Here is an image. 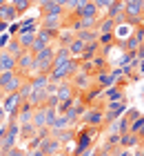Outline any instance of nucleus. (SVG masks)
Returning a JSON list of instances; mask_svg holds the SVG:
<instances>
[{
  "instance_id": "1",
  "label": "nucleus",
  "mask_w": 144,
  "mask_h": 156,
  "mask_svg": "<svg viewBox=\"0 0 144 156\" xmlns=\"http://www.w3.org/2000/svg\"><path fill=\"white\" fill-rule=\"evenodd\" d=\"M100 132H102V127H89V125H82V129H78V134H75V150L71 152V156H80L84 150L93 147L95 138L100 136Z\"/></svg>"
},
{
  "instance_id": "2",
  "label": "nucleus",
  "mask_w": 144,
  "mask_h": 156,
  "mask_svg": "<svg viewBox=\"0 0 144 156\" xmlns=\"http://www.w3.org/2000/svg\"><path fill=\"white\" fill-rule=\"evenodd\" d=\"M78 72H80V58H69L67 62L53 67L49 72V83H62V80H71Z\"/></svg>"
},
{
  "instance_id": "3",
  "label": "nucleus",
  "mask_w": 144,
  "mask_h": 156,
  "mask_svg": "<svg viewBox=\"0 0 144 156\" xmlns=\"http://www.w3.org/2000/svg\"><path fill=\"white\" fill-rule=\"evenodd\" d=\"M80 125H89V127H104V103L95 101V105L86 107V112L80 116Z\"/></svg>"
},
{
  "instance_id": "4",
  "label": "nucleus",
  "mask_w": 144,
  "mask_h": 156,
  "mask_svg": "<svg viewBox=\"0 0 144 156\" xmlns=\"http://www.w3.org/2000/svg\"><path fill=\"white\" fill-rule=\"evenodd\" d=\"M0 105H2V109H5V114H7L9 120H18V109H20V105H22V96H20L18 91H13V94H2Z\"/></svg>"
},
{
  "instance_id": "5",
  "label": "nucleus",
  "mask_w": 144,
  "mask_h": 156,
  "mask_svg": "<svg viewBox=\"0 0 144 156\" xmlns=\"http://www.w3.org/2000/svg\"><path fill=\"white\" fill-rule=\"evenodd\" d=\"M25 78L18 72H0V91L2 94H13V91L20 89Z\"/></svg>"
},
{
  "instance_id": "6",
  "label": "nucleus",
  "mask_w": 144,
  "mask_h": 156,
  "mask_svg": "<svg viewBox=\"0 0 144 156\" xmlns=\"http://www.w3.org/2000/svg\"><path fill=\"white\" fill-rule=\"evenodd\" d=\"M129 109V96L122 98V101H113V103H104V125L111 123V120L120 118L124 112Z\"/></svg>"
},
{
  "instance_id": "7",
  "label": "nucleus",
  "mask_w": 144,
  "mask_h": 156,
  "mask_svg": "<svg viewBox=\"0 0 144 156\" xmlns=\"http://www.w3.org/2000/svg\"><path fill=\"white\" fill-rule=\"evenodd\" d=\"M69 83L73 85V89L78 91V96H80L82 91H86V89H89L91 85H93V76H89V74H84V72H78V74H75L73 78H71Z\"/></svg>"
},
{
  "instance_id": "8",
  "label": "nucleus",
  "mask_w": 144,
  "mask_h": 156,
  "mask_svg": "<svg viewBox=\"0 0 144 156\" xmlns=\"http://www.w3.org/2000/svg\"><path fill=\"white\" fill-rule=\"evenodd\" d=\"M129 125H131V123H129V118L122 114L120 118H115V120H111V123L104 125V127H106L104 134H120V136H122V134L129 132Z\"/></svg>"
},
{
  "instance_id": "9",
  "label": "nucleus",
  "mask_w": 144,
  "mask_h": 156,
  "mask_svg": "<svg viewBox=\"0 0 144 156\" xmlns=\"http://www.w3.org/2000/svg\"><path fill=\"white\" fill-rule=\"evenodd\" d=\"M40 150L45 152V156H55V154H60V152L64 150V145L60 143V138H55V136H47V138L40 143Z\"/></svg>"
},
{
  "instance_id": "10",
  "label": "nucleus",
  "mask_w": 144,
  "mask_h": 156,
  "mask_svg": "<svg viewBox=\"0 0 144 156\" xmlns=\"http://www.w3.org/2000/svg\"><path fill=\"white\" fill-rule=\"evenodd\" d=\"M38 23L42 29H51V31H60L64 16H38Z\"/></svg>"
},
{
  "instance_id": "11",
  "label": "nucleus",
  "mask_w": 144,
  "mask_h": 156,
  "mask_svg": "<svg viewBox=\"0 0 144 156\" xmlns=\"http://www.w3.org/2000/svg\"><path fill=\"white\" fill-rule=\"evenodd\" d=\"M122 98H126V94H124V87H120L118 83L111 85V87H106V89H102V101H104V103L122 101Z\"/></svg>"
},
{
  "instance_id": "12",
  "label": "nucleus",
  "mask_w": 144,
  "mask_h": 156,
  "mask_svg": "<svg viewBox=\"0 0 144 156\" xmlns=\"http://www.w3.org/2000/svg\"><path fill=\"white\" fill-rule=\"evenodd\" d=\"M73 16H75V18H100V11H98V7L93 5L91 0H86L84 5H80V7L73 11Z\"/></svg>"
},
{
  "instance_id": "13",
  "label": "nucleus",
  "mask_w": 144,
  "mask_h": 156,
  "mask_svg": "<svg viewBox=\"0 0 144 156\" xmlns=\"http://www.w3.org/2000/svg\"><path fill=\"white\" fill-rule=\"evenodd\" d=\"M55 96L60 98V101H67V98H78V91L73 89V85H71L69 80H62V83H58Z\"/></svg>"
},
{
  "instance_id": "14",
  "label": "nucleus",
  "mask_w": 144,
  "mask_h": 156,
  "mask_svg": "<svg viewBox=\"0 0 144 156\" xmlns=\"http://www.w3.org/2000/svg\"><path fill=\"white\" fill-rule=\"evenodd\" d=\"M0 72H16V56L0 49Z\"/></svg>"
},
{
  "instance_id": "15",
  "label": "nucleus",
  "mask_w": 144,
  "mask_h": 156,
  "mask_svg": "<svg viewBox=\"0 0 144 156\" xmlns=\"http://www.w3.org/2000/svg\"><path fill=\"white\" fill-rule=\"evenodd\" d=\"M18 18H20V13L16 11V7H13L11 2L0 5V20H5V23H16Z\"/></svg>"
},
{
  "instance_id": "16",
  "label": "nucleus",
  "mask_w": 144,
  "mask_h": 156,
  "mask_svg": "<svg viewBox=\"0 0 144 156\" xmlns=\"http://www.w3.org/2000/svg\"><path fill=\"white\" fill-rule=\"evenodd\" d=\"M38 9H40V16H67V11H64L62 7L55 2V0L42 5V7H38Z\"/></svg>"
},
{
  "instance_id": "17",
  "label": "nucleus",
  "mask_w": 144,
  "mask_h": 156,
  "mask_svg": "<svg viewBox=\"0 0 144 156\" xmlns=\"http://www.w3.org/2000/svg\"><path fill=\"white\" fill-rule=\"evenodd\" d=\"M140 145H142V138L131 134V132H126V134L120 136V147H124V150H135V147H140Z\"/></svg>"
},
{
  "instance_id": "18",
  "label": "nucleus",
  "mask_w": 144,
  "mask_h": 156,
  "mask_svg": "<svg viewBox=\"0 0 144 156\" xmlns=\"http://www.w3.org/2000/svg\"><path fill=\"white\" fill-rule=\"evenodd\" d=\"M31 120H33V107L27 101H22V105L18 109V123L25 125V123H31Z\"/></svg>"
},
{
  "instance_id": "19",
  "label": "nucleus",
  "mask_w": 144,
  "mask_h": 156,
  "mask_svg": "<svg viewBox=\"0 0 144 156\" xmlns=\"http://www.w3.org/2000/svg\"><path fill=\"white\" fill-rule=\"evenodd\" d=\"M93 83H95L100 89H106V87H111V85H115V80L111 78L109 72H95L93 74Z\"/></svg>"
},
{
  "instance_id": "20",
  "label": "nucleus",
  "mask_w": 144,
  "mask_h": 156,
  "mask_svg": "<svg viewBox=\"0 0 144 156\" xmlns=\"http://www.w3.org/2000/svg\"><path fill=\"white\" fill-rule=\"evenodd\" d=\"M122 13H124V0H115V2H111L104 9L106 18H118V16H122Z\"/></svg>"
},
{
  "instance_id": "21",
  "label": "nucleus",
  "mask_w": 144,
  "mask_h": 156,
  "mask_svg": "<svg viewBox=\"0 0 144 156\" xmlns=\"http://www.w3.org/2000/svg\"><path fill=\"white\" fill-rule=\"evenodd\" d=\"M95 54H100V42H98V40L86 42V45H84V51H82V56H80V62H82V60H93V56H95Z\"/></svg>"
},
{
  "instance_id": "22",
  "label": "nucleus",
  "mask_w": 144,
  "mask_h": 156,
  "mask_svg": "<svg viewBox=\"0 0 144 156\" xmlns=\"http://www.w3.org/2000/svg\"><path fill=\"white\" fill-rule=\"evenodd\" d=\"M113 31H115V23H113V18L100 16V20H98V34H113Z\"/></svg>"
},
{
  "instance_id": "23",
  "label": "nucleus",
  "mask_w": 144,
  "mask_h": 156,
  "mask_svg": "<svg viewBox=\"0 0 144 156\" xmlns=\"http://www.w3.org/2000/svg\"><path fill=\"white\" fill-rule=\"evenodd\" d=\"M35 134H38V127H35L33 123H25V125H20L18 138H20V140H29V138H33Z\"/></svg>"
},
{
  "instance_id": "24",
  "label": "nucleus",
  "mask_w": 144,
  "mask_h": 156,
  "mask_svg": "<svg viewBox=\"0 0 144 156\" xmlns=\"http://www.w3.org/2000/svg\"><path fill=\"white\" fill-rule=\"evenodd\" d=\"M75 38V31H71L69 27H62L60 31H58V38H55V45H69L71 40Z\"/></svg>"
},
{
  "instance_id": "25",
  "label": "nucleus",
  "mask_w": 144,
  "mask_h": 156,
  "mask_svg": "<svg viewBox=\"0 0 144 156\" xmlns=\"http://www.w3.org/2000/svg\"><path fill=\"white\" fill-rule=\"evenodd\" d=\"M38 27H40L38 18H27V20H22V23H18V34H25V31H38Z\"/></svg>"
},
{
  "instance_id": "26",
  "label": "nucleus",
  "mask_w": 144,
  "mask_h": 156,
  "mask_svg": "<svg viewBox=\"0 0 144 156\" xmlns=\"http://www.w3.org/2000/svg\"><path fill=\"white\" fill-rule=\"evenodd\" d=\"M31 123L38 127H47V107H38V109H33V120Z\"/></svg>"
},
{
  "instance_id": "27",
  "label": "nucleus",
  "mask_w": 144,
  "mask_h": 156,
  "mask_svg": "<svg viewBox=\"0 0 144 156\" xmlns=\"http://www.w3.org/2000/svg\"><path fill=\"white\" fill-rule=\"evenodd\" d=\"M18 42H20V47L22 49H31V45H33V40H35V31H25V34H18Z\"/></svg>"
},
{
  "instance_id": "28",
  "label": "nucleus",
  "mask_w": 144,
  "mask_h": 156,
  "mask_svg": "<svg viewBox=\"0 0 144 156\" xmlns=\"http://www.w3.org/2000/svg\"><path fill=\"white\" fill-rule=\"evenodd\" d=\"M84 45H86L84 40H80V38H73V40L69 42V51H71V56H73V58H80V56H82V51H84Z\"/></svg>"
},
{
  "instance_id": "29",
  "label": "nucleus",
  "mask_w": 144,
  "mask_h": 156,
  "mask_svg": "<svg viewBox=\"0 0 144 156\" xmlns=\"http://www.w3.org/2000/svg\"><path fill=\"white\" fill-rule=\"evenodd\" d=\"M129 132L135 134V136H140V138H144V114L138 120H133V123L129 125Z\"/></svg>"
},
{
  "instance_id": "30",
  "label": "nucleus",
  "mask_w": 144,
  "mask_h": 156,
  "mask_svg": "<svg viewBox=\"0 0 144 156\" xmlns=\"http://www.w3.org/2000/svg\"><path fill=\"white\" fill-rule=\"evenodd\" d=\"M98 29H80L75 34V38H80V40H84V42H93V40H98Z\"/></svg>"
},
{
  "instance_id": "31",
  "label": "nucleus",
  "mask_w": 144,
  "mask_h": 156,
  "mask_svg": "<svg viewBox=\"0 0 144 156\" xmlns=\"http://www.w3.org/2000/svg\"><path fill=\"white\" fill-rule=\"evenodd\" d=\"M5 49H7L9 54H13L16 58H18V56L25 51V49L20 47V42H18V38H16V36H11V38H9V42H7V47H5Z\"/></svg>"
},
{
  "instance_id": "32",
  "label": "nucleus",
  "mask_w": 144,
  "mask_h": 156,
  "mask_svg": "<svg viewBox=\"0 0 144 156\" xmlns=\"http://www.w3.org/2000/svg\"><path fill=\"white\" fill-rule=\"evenodd\" d=\"M75 134H78V129H75V127H69V129L60 132L55 138H60V143H62V145H67L69 140H75Z\"/></svg>"
},
{
  "instance_id": "33",
  "label": "nucleus",
  "mask_w": 144,
  "mask_h": 156,
  "mask_svg": "<svg viewBox=\"0 0 144 156\" xmlns=\"http://www.w3.org/2000/svg\"><path fill=\"white\" fill-rule=\"evenodd\" d=\"M98 42H100V49L102 47H113L115 45V34H100Z\"/></svg>"
},
{
  "instance_id": "34",
  "label": "nucleus",
  "mask_w": 144,
  "mask_h": 156,
  "mask_svg": "<svg viewBox=\"0 0 144 156\" xmlns=\"http://www.w3.org/2000/svg\"><path fill=\"white\" fill-rule=\"evenodd\" d=\"M13 7H16V11L20 13V16H22L25 11H29L33 7V0H16V2H11Z\"/></svg>"
},
{
  "instance_id": "35",
  "label": "nucleus",
  "mask_w": 144,
  "mask_h": 156,
  "mask_svg": "<svg viewBox=\"0 0 144 156\" xmlns=\"http://www.w3.org/2000/svg\"><path fill=\"white\" fill-rule=\"evenodd\" d=\"M75 101H78V98H67V101H60V103H58V114H64V112H67V109H71V107H73V105H75Z\"/></svg>"
},
{
  "instance_id": "36",
  "label": "nucleus",
  "mask_w": 144,
  "mask_h": 156,
  "mask_svg": "<svg viewBox=\"0 0 144 156\" xmlns=\"http://www.w3.org/2000/svg\"><path fill=\"white\" fill-rule=\"evenodd\" d=\"M106 147H118L120 145V134H104V143Z\"/></svg>"
},
{
  "instance_id": "37",
  "label": "nucleus",
  "mask_w": 144,
  "mask_h": 156,
  "mask_svg": "<svg viewBox=\"0 0 144 156\" xmlns=\"http://www.w3.org/2000/svg\"><path fill=\"white\" fill-rule=\"evenodd\" d=\"M18 94L22 96V101H27L29 94H31V83H29V80H22V85H20V89H18Z\"/></svg>"
},
{
  "instance_id": "38",
  "label": "nucleus",
  "mask_w": 144,
  "mask_h": 156,
  "mask_svg": "<svg viewBox=\"0 0 144 156\" xmlns=\"http://www.w3.org/2000/svg\"><path fill=\"white\" fill-rule=\"evenodd\" d=\"M124 116L129 118V123H133V120H138V118L142 116V112H140L138 107H129V109L124 112Z\"/></svg>"
},
{
  "instance_id": "39",
  "label": "nucleus",
  "mask_w": 144,
  "mask_h": 156,
  "mask_svg": "<svg viewBox=\"0 0 144 156\" xmlns=\"http://www.w3.org/2000/svg\"><path fill=\"white\" fill-rule=\"evenodd\" d=\"M80 72L93 76V74H95V67H93V62H91V60H82V62H80Z\"/></svg>"
},
{
  "instance_id": "40",
  "label": "nucleus",
  "mask_w": 144,
  "mask_h": 156,
  "mask_svg": "<svg viewBox=\"0 0 144 156\" xmlns=\"http://www.w3.org/2000/svg\"><path fill=\"white\" fill-rule=\"evenodd\" d=\"M58 103H60V98L55 94H47L45 96V107H58Z\"/></svg>"
},
{
  "instance_id": "41",
  "label": "nucleus",
  "mask_w": 144,
  "mask_h": 156,
  "mask_svg": "<svg viewBox=\"0 0 144 156\" xmlns=\"http://www.w3.org/2000/svg\"><path fill=\"white\" fill-rule=\"evenodd\" d=\"M0 156H27V152H25V150H20V147L16 145V147H11V150H7V152H2Z\"/></svg>"
},
{
  "instance_id": "42",
  "label": "nucleus",
  "mask_w": 144,
  "mask_h": 156,
  "mask_svg": "<svg viewBox=\"0 0 144 156\" xmlns=\"http://www.w3.org/2000/svg\"><path fill=\"white\" fill-rule=\"evenodd\" d=\"M80 156H98V147L93 145V147H89V150H84Z\"/></svg>"
},
{
  "instance_id": "43",
  "label": "nucleus",
  "mask_w": 144,
  "mask_h": 156,
  "mask_svg": "<svg viewBox=\"0 0 144 156\" xmlns=\"http://www.w3.org/2000/svg\"><path fill=\"white\" fill-rule=\"evenodd\" d=\"M115 156H133V150H124V147H118Z\"/></svg>"
},
{
  "instance_id": "44",
  "label": "nucleus",
  "mask_w": 144,
  "mask_h": 156,
  "mask_svg": "<svg viewBox=\"0 0 144 156\" xmlns=\"http://www.w3.org/2000/svg\"><path fill=\"white\" fill-rule=\"evenodd\" d=\"M9 38H11L9 34H0V49H5V47H7V42H9Z\"/></svg>"
},
{
  "instance_id": "45",
  "label": "nucleus",
  "mask_w": 144,
  "mask_h": 156,
  "mask_svg": "<svg viewBox=\"0 0 144 156\" xmlns=\"http://www.w3.org/2000/svg\"><path fill=\"white\" fill-rule=\"evenodd\" d=\"M135 58H138V60H144V42L135 49Z\"/></svg>"
},
{
  "instance_id": "46",
  "label": "nucleus",
  "mask_w": 144,
  "mask_h": 156,
  "mask_svg": "<svg viewBox=\"0 0 144 156\" xmlns=\"http://www.w3.org/2000/svg\"><path fill=\"white\" fill-rule=\"evenodd\" d=\"M9 36H18V20L9 25Z\"/></svg>"
},
{
  "instance_id": "47",
  "label": "nucleus",
  "mask_w": 144,
  "mask_h": 156,
  "mask_svg": "<svg viewBox=\"0 0 144 156\" xmlns=\"http://www.w3.org/2000/svg\"><path fill=\"white\" fill-rule=\"evenodd\" d=\"M27 156H45V152H42L40 147H38V150H31V152H27Z\"/></svg>"
},
{
  "instance_id": "48",
  "label": "nucleus",
  "mask_w": 144,
  "mask_h": 156,
  "mask_svg": "<svg viewBox=\"0 0 144 156\" xmlns=\"http://www.w3.org/2000/svg\"><path fill=\"white\" fill-rule=\"evenodd\" d=\"M9 25H11V23H5V20H0V34H5L7 29H9Z\"/></svg>"
},
{
  "instance_id": "49",
  "label": "nucleus",
  "mask_w": 144,
  "mask_h": 156,
  "mask_svg": "<svg viewBox=\"0 0 144 156\" xmlns=\"http://www.w3.org/2000/svg\"><path fill=\"white\" fill-rule=\"evenodd\" d=\"M47 2H51V0H33V7H42V5H47Z\"/></svg>"
},
{
  "instance_id": "50",
  "label": "nucleus",
  "mask_w": 144,
  "mask_h": 156,
  "mask_svg": "<svg viewBox=\"0 0 144 156\" xmlns=\"http://www.w3.org/2000/svg\"><path fill=\"white\" fill-rule=\"evenodd\" d=\"M138 154H140V156H144V145H140V150H138Z\"/></svg>"
},
{
  "instance_id": "51",
  "label": "nucleus",
  "mask_w": 144,
  "mask_h": 156,
  "mask_svg": "<svg viewBox=\"0 0 144 156\" xmlns=\"http://www.w3.org/2000/svg\"><path fill=\"white\" fill-rule=\"evenodd\" d=\"M5 2H7V0H0V5H5Z\"/></svg>"
},
{
  "instance_id": "52",
  "label": "nucleus",
  "mask_w": 144,
  "mask_h": 156,
  "mask_svg": "<svg viewBox=\"0 0 144 156\" xmlns=\"http://www.w3.org/2000/svg\"><path fill=\"white\" fill-rule=\"evenodd\" d=\"M133 156H140V154H138V152H133Z\"/></svg>"
},
{
  "instance_id": "53",
  "label": "nucleus",
  "mask_w": 144,
  "mask_h": 156,
  "mask_svg": "<svg viewBox=\"0 0 144 156\" xmlns=\"http://www.w3.org/2000/svg\"><path fill=\"white\" fill-rule=\"evenodd\" d=\"M142 94H144V87H142Z\"/></svg>"
},
{
  "instance_id": "54",
  "label": "nucleus",
  "mask_w": 144,
  "mask_h": 156,
  "mask_svg": "<svg viewBox=\"0 0 144 156\" xmlns=\"http://www.w3.org/2000/svg\"><path fill=\"white\" fill-rule=\"evenodd\" d=\"M142 145H144V138H142Z\"/></svg>"
}]
</instances>
